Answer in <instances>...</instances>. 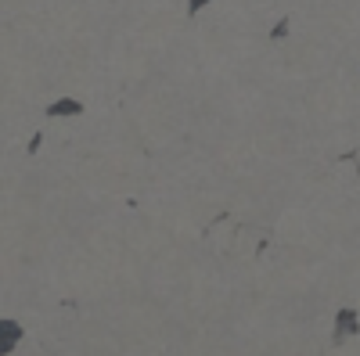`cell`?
<instances>
[{"mask_svg": "<svg viewBox=\"0 0 360 356\" xmlns=\"http://www.w3.org/2000/svg\"><path fill=\"white\" fill-rule=\"evenodd\" d=\"M356 335H360V313H356L353 306H342V310L335 313V320H332V342L342 345V342H349V338H356Z\"/></svg>", "mask_w": 360, "mask_h": 356, "instance_id": "6da1fadb", "label": "cell"}, {"mask_svg": "<svg viewBox=\"0 0 360 356\" xmlns=\"http://www.w3.org/2000/svg\"><path fill=\"white\" fill-rule=\"evenodd\" d=\"M25 338V328H22V324L18 320H11V317H4V320H0V352H15V345Z\"/></svg>", "mask_w": 360, "mask_h": 356, "instance_id": "7a4b0ae2", "label": "cell"}, {"mask_svg": "<svg viewBox=\"0 0 360 356\" xmlns=\"http://www.w3.org/2000/svg\"><path fill=\"white\" fill-rule=\"evenodd\" d=\"M44 115H47V119H76V115H83V101H76V98H58V101H51V105L44 108Z\"/></svg>", "mask_w": 360, "mask_h": 356, "instance_id": "3957f363", "label": "cell"}, {"mask_svg": "<svg viewBox=\"0 0 360 356\" xmlns=\"http://www.w3.org/2000/svg\"><path fill=\"white\" fill-rule=\"evenodd\" d=\"M288 29H292V18H281L274 29H270V40H285V37H288Z\"/></svg>", "mask_w": 360, "mask_h": 356, "instance_id": "277c9868", "label": "cell"}, {"mask_svg": "<svg viewBox=\"0 0 360 356\" xmlns=\"http://www.w3.org/2000/svg\"><path fill=\"white\" fill-rule=\"evenodd\" d=\"M209 4H217V0H188V18H195V15H202Z\"/></svg>", "mask_w": 360, "mask_h": 356, "instance_id": "5b68a950", "label": "cell"}]
</instances>
